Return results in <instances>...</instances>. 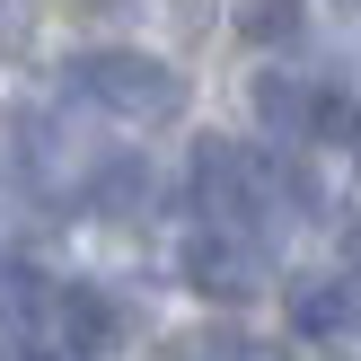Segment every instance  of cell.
<instances>
[{"label": "cell", "mask_w": 361, "mask_h": 361, "mask_svg": "<svg viewBox=\"0 0 361 361\" xmlns=\"http://www.w3.org/2000/svg\"><path fill=\"white\" fill-rule=\"evenodd\" d=\"M62 80L80 88L88 106H106V115H123V123H168V115H185V80H176L168 62H150V53H133V44L80 53V62H71Z\"/></svg>", "instance_id": "cell-1"}, {"label": "cell", "mask_w": 361, "mask_h": 361, "mask_svg": "<svg viewBox=\"0 0 361 361\" xmlns=\"http://www.w3.org/2000/svg\"><path fill=\"white\" fill-rule=\"evenodd\" d=\"M256 274H264V256H256L247 229H194V238H185V282L203 300H221V309L256 300Z\"/></svg>", "instance_id": "cell-2"}, {"label": "cell", "mask_w": 361, "mask_h": 361, "mask_svg": "<svg viewBox=\"0 0 361 361\" xmlns=\"http://www.w3.org/2000/svg\"><path fill=\"white\" fill-rule=\"evenodd\" d=\"M53 326H62V344L71 353H115V335H123V309L106 291H88V282H71V291H53Z\"/></svg>", "instance_id": "cell-3"}, {"label": "cell", "mask_w": 361, "mask_h": 361, "mask_svg": "<svg viewBox=\"0 0 361 361\" xmlns=\"http://www.w3.org/2000/svg\"><path fill=\"white\" fill-rule=\"evenodd\" d=\"M141 203H150V159H133V150L88 159V212H106V221H133Z\"/></svg>", "instance_id": "cell-4"}, {"label": "cell", "mask_w": 361, "mask_h": 361, "mask_svg": "<svg viewBox=\"0 0 361 361\" xmlns=\"http://www.w3.org/2000/svg\"><path fill=\"white\" fill-rule=\"evenodd\" d=\"M256 115L274 123V133H317V88L291 80V71H264L256 80Z\"/></svg>", "instance_id": "cell-5"}, {"label": "cell", "mask_w": 361, "mask_h": 361, "mask_svg": "<svg viewBox=\"0 0 361 361\" xmlns=\"http://www.w3.org/2000/svg\"><path fill=\"white\" fill-rule=\"evenodd\" d=\"M291 326L309 335V344H317V335H353V300H344V282H300V291H291Z\"/></svg>", "instance_id": "cell-6"}, {"label": "cell", "mask_w": 361, "mask_h": 361, "mask_svg": "<svg viewBox=\"0 0 361 361\" xmlns=\"http://www.w3.org/2000/svg\"><path fill=\"white\" fill-rule=\"evenodd\" d=\"M300 27H309L300 0H238V35L247 44H300Z\"/></svg>", "instance_id": "cell-7"}, {"label": "cell", "mask_w": 361, "mask_h": 361, "mask_svg": "<svg viewBox=\"0 0 361 361\" xmlns=\"http://www.w3.org/2000/svg\"><path fill=\"white\" fill-rule=\"evenodd\" d=\"M344 300H353V326H361V264H353V274H344Z\"/></svg>", "instance_id": "cell-8"}, {"label": "cell", "mask_w": 361, "mask_h": 361, "mask_svg": "<svg viewBox=\"0 0 361 361\" xmlns=\"http://www.w3.org/2000/svg\"><path fill=\"white\" fill-rule=\"evenodd\" d=\"M335 9H361V0H335Z\"/></svg>", "instance_id": "cell-9"}]
</instances>
